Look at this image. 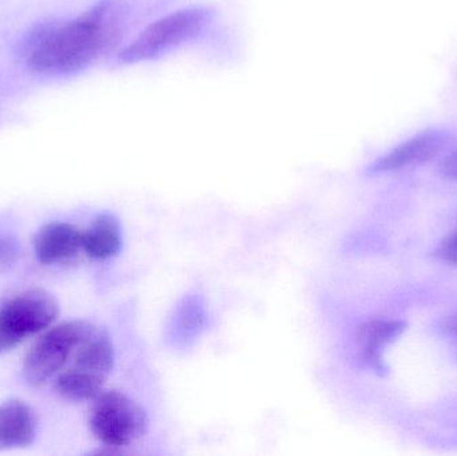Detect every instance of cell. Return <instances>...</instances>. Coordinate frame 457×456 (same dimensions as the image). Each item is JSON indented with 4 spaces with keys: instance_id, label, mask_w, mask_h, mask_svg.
Segmentation results:
<instances>
[{
    "instance_id": "cell-12",
    "label": "cell",
    "mask_w": 457,
    "mask_h": 456,
    "mask_svg": "<svg viewBox=\"0 0 457 456\" xmlns=\"http://www.w3.org/2000/svg\"><path fill=\"white\" fill-rule=\"evenodd\" d=\"M104 382L106 377L87 374L71 367L58 375L55 380V390L67 401H94L104 391Z\"/></svg>"
},
{
    "instance_id": "cell-15",
    "label": "cell",
    "mask_w": 457,
    "mask_h": 456,
    "mask_svg": "<svg viewBox=\"0 0 457 456\" xmlns=\"http://www.w3.org/2000/svg\"><path fill=\"white\" fill-rule=\"evenodd\" d=\"M439 171L445 179L457 181V152L451 153L442 161Z\"/></svg>"
},
{
    "instance_id": "cell-4",
    "label": "cell",
    "mask_w": 457,
    "mask_h": 456,
    "mask_svg": "<svg viewBox=\"0 0 457 456\" xmlns=\"http://www.w3.org/2000/svg\"><path fill=\"white\" fill-rule=\"evenodd\" d=\"M58 316L59 303L50 292L37 288L16 294L0 307V352L45 331Z\"/></svg>"
},
{
    "instance_id": "cell-7",
    "label": "cell",
    "mask_w": 457,
    "mask_h": 456,
    "mask_svg": "<svg viewBox=\"0 0 457 456\" xmlns=\"http://www.w3.org/2000/svg\"><path fill=\"white\" fill-rule=\"evenodd\" d=\"M445 137L437 131L419 134L392 150L386 157L376 161L370 168V174L402 170L408 166L428 162L445 147Z\"/></svg>"
},
{
    "instance_id": "cell-10",
    "label": "cell",
    "mask_w": 457,
    "mask_h": 456,
    "mask_svg": "<svg viewBox=\"0 0 457 456\" xmlns=\"http://www.w3.org/2000/svg\"><path fill=\"white\" fill-rule=\"evenodd\" d=\"M72 369L98 377H109L114 369L115 350L109 334L96 327L72 353Z\"/></svg>"
},
{
    "instance_id": "cell-2",
    "label": "cell",
    "mask_w": 457,
    "mask_h": 456,
    "mask_svg": "<svg viewBox=\"0 0 457 456\" xmlns=\"http://www.w3.org/2000/svg\"><path fill=\"white\" fill-rule=\"evenodd\" d=\"M213 21L208 7H189L174 11L142 29L138 37L118 53L123 64H136L160 58L192 42Z\"/></svg>"
},
{
    "instance_id": "cell-14",
    "label": "cell",
    "mask_w": 457,
    "mask_h": 456,
    "mask_svg": "<svg viewBox=\"0 0 457 456\" xmlns=\"http://www.w3.org/2000/svg\"><path fill=\"white\" fill-rule=\"evenodd\" d=\"M436 256L442 261L457 265V233L448 236L440 243L436 249Z\"/></svg>"
},
{
    "instance_id": "cell-1",
    "label": "cell",
    "mask_w": 457,
    "mask_h": 456,
    "mask_svg": "<svg viewBox=\"0 0 457 456\" xmlns=\"http://www.w3.org/2000/svg\"><path fill=\"white\" fill-rule=\"evenodd\" d=\"M123 24L120 0H101L77 18L32 27L19 42L18 54L37 74H78L120 42Z\"/></svg>"
},
{
    "instance_id": "cell-16",
    "label": "cell",
    "mask_w": 457,
    "mask_h": 456,
    "mask_svg": "<svg viewBox=\"0 0 457 456\" xmlns=\"http://www.w3.org/2000/svg\"><path fill=\"white\" fill-rule=\"evenodd\" d=\"M443 331L457 343V315L450 316L443 324Z\"/></svg>"
},
{
    "instance_id": "cell-11",
    "label": "cell",
    "mask_w": 457,
    "mask_h": 456,
    "mask_svg": "<svg viewBox=\"0 0 457 456\" xmlns=\"http://www.w3.org/2000/svg\"><path fill=\"white\" fill-rule=\"evenodd\" d=\"M120 221L112 213L96 216L90 227L82 233V249L94 260H109L122 249Z\"/></svg>"
},
{
    "instance_id": "cell-13",
    "label": "cell",
    "mask_w": 457,
    "mask_h": 456,
    "mask_svg": "<svg viewBox=\"0 0 457 456\" xmlns=\"http://www.w3.org/2000/svg\"><path fill=\"white\" fill-rule=\"evenodd\" d=\"M19 244L18 241L10 236H0V269L11 267L18 260Z\"/></svg>"
},
{
    "instance_id": "cell-8",
    "label": "cell",
    "mask_w": 457,
    "mask_h": 456,
    "mask_svg": "<svg viewBox=\"0 0 457 456\" xmlns=\"http://www.w3.org/2000/svg\"><path fill=\"white\" fill-rule=\"evenodd\" d=\"M82 233L67 222L45 225L35 238L37 261L43 265H53L74 259L82 249Z\"/></svg>"
},
{
    "instance_id": "cell-6",
    "label": "cell",
    "mask_w": 457,
    "mask_h": 456,
    "mask_svg": "<svg viewBox=\"0 0 457 456\" xmlns=\"http://www.w3.org/2000/svg\"><path fill=\"white\" fill-rule=\"evenodd\" d=\"M405 329L407 323L403 320L367 321L357 328L354 342L359 347L360 355L381 377L388 372V367L383 359L384 348L396 342Z\"/></svg>"
},
{
    "instance_id": "cell-9",
    "label": "cell",
    "mask_w": 457,
    "mask_h": 456,
    "mask_svg": "<svg viewBox=\"0 0 457 456\" xmlns=\"http://www.w3.org/2000/svg\"><path fill=\"white\" fill-rule=\"evenodd\" d=\"M37 428V417L29 404L18 399L0 404V452L31 446Z\"/></svg>"
},
{
    "instance_id": "cell-3",
    "label": "cell",
    "mask_w": 457,
    "mask_h": 456,
    "mask_svg": "<svg viewBox=\"0 0 457 456\" xmlns=\"http://www.w3.org/2000/svg\"><path fill=\"white\" fill-rule=\"evenodd\" d=\"M90 428L109 449H122L142 438L149 428V417L141 404L120 391H102L94 399Z\"/></svg>"
},
{
    "instance_id": "cell-5",
    "label": "cell",
    "mask_w": 457,
    "mask_h": 456,
    "mask_svg": "<svg viewBox=\"0 0 457 456\" xmlns=\"http://www.w3.org/2000/svg\"><path fill=\"white\" fill-rule=\"evenodd\" d=\"M96 326L75 320L48 329L27 353L23 377L31 387H42L62 371L78 345L94 331Z\"/></svg>"
}]
</instances>
